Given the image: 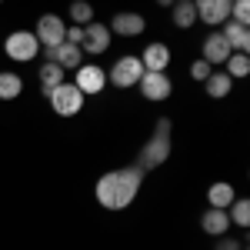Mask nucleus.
Instances as JSON below:
<instances>
[{
	"mask_svg": "<svg viewBox=\"0 0 250 250\" xmlns=\"http://www.w3.org/2000/svg\"><path fill=\"white\" fill-rule=\"evenodd\" d=\"M230 20L247 23V20H250V0H233V3H230Z\"/></svg>",
	"mask_w": 250,
	"mask_h": 250,
	"instance_id": "26",
	"label": "nucleus"
},
{
	"mask_svg": "<svg viewBox=\"0 0 250 250\" xmlns=\"http://www.w3.org/2000/svg\"><path fill=\"white\" fill-rule=\"evenodd\" d=\"M140 187H144V170L137 164H130V167H117V170L100 173L97 187H94V197L104 210L117 213V210H127L134 204Z\"/></svg>",
	"mask_w": 250,
	"mask_h": 250,
	"instance_id": "1",
	"label": "nucleus"
},
{
	"mask_svg": "<svg viewBox=\"0 0 250 250\" xmlns=\"http://www.w3.org/2000/svg\"><path fill=\"white\" fill-rule=\"evenodd\" d=\"M63 30H67V20L60 14H40L34 37L40 40V47H57V43H63Z\"/></svg>",
	"mask_w": 250,
	"mask_h": 250,
	"instance_id": "9",
	"label": "nucleus"
},
{
	"mask_svg": "<svg viewBox=\"0 0 250 250\" xmlns=\"http://www.w3.org/2000/svg\"><path fill=\"white\" fill-rule=\"evenodd\" d=\"M3 54L17 63H30L40 57V40L34 37V30H14L3 40Z\"/></svg>",
	"mask_w": 250,
	"mask_h": 250,
	"instance_id": "5",
	"label": "nucleus"
},
{
	"mask_svg": "<svg viewBox=\"0 0 250 250\" xmlns=\"http://www.w3.org/2000/svg\"><path fill=\"white\" fill-rule=\"evenodd\" d=\"M0 3H3V0H0Z\"/></svg>",
	"mask_w": 250,
	"mask_h": 250,
	"instance_id": "30",
	"label": "nucleus"
},
{
	"mask_svg": "<svg viewBox=\"0 0 250 250\" xmlns=\"http://www.w3.org/2000/svg\"><path fill=\"white\" fill-rule=\"evenodd\" d=\"M70 23H77V27H87L90 20H94V7H90V0H70Z\"/></svg>",
	"mask_w": 250,
	"mask_h": 250,
	"instance_id": "23",
	"label": "nucleus"
},
{
	"mask_svg": "<svg viewBox=\"0 0 250 250\" xmlns=\"http://www.w3.org/2000/svg\"><path fill=\"white\" fill-rule=\"evenodd\" d=\"M177 0H157V7H173Z\"/></svg>",
	"mask_w": 250,
	"mask_h": 250,
	"instance_id": "29",
	"label": "nucleus"
},
{
	"mask_svg": "<svg viewBox=\"0 0 250 250\" xmlns=\"http://www.w3.org/2000/svg\"><path fill=\"white\" fill-rule=\"evenodd\" d=\"M170 47L167 43H160V40H154V43H147L144 47V54H140V63H144V70H167L170 67Z\"/></svg>",
	"mask_w": 250,
	"mask_h": 250,
	"instance_id": "15",
	"label": "nucleus"
},
{
	"mask_svg": "<svg viewBox=\"0 0 250 250\" xmlns=\"http://www.w3.org/2000/svg\"><path fill=\"white\" fill-rule=\"evenodd\" d=\"M74 83L80 87L83 97H97V94H104V87H107V70L97 67V63H80L74 70Z\"/></svg>",
	"mask_w": 250,
	"mask_h": 250,
	"instance_id": "8",
	"label": "nucleus"
},
{
	"mask_svg": "<svg viewBox=\"0 0 250 250\" xmlns=\"http://www.w3.org/2000/svg\"><path fill=\"white\" fill-rule=\"evenodd\" d=\"M23 94V77L17 70H0V100H17Z\"/></svg>",
	"mask_w": 250,
	"mask_h": 250,
	"instance_id": "21",
	"label": "nucleus"
},
{
	"mask_svg": "<svg viewBox=\"0 0 250 250\" xmlns=\"http://www.w3.org/2000/svg\"><path fill=\"white\" fill-rule=\"evenodd\" d=\"M224 67H227L230 80H244V77L250 74V57H247V54H237V50H233L230 57H227V63H224Z\"/></svg>",
	"mask_w": 250,
	"mask_h": 250,
	"instance_id": "24",
	"label": "nucleus"
},
{
	"mask_svg": "<svg viewBox=\"0 0 250 250\" xmlns=\"http://www.w3.org/2000/svg\"><path fill=\"white\" fill-rule=\"evenodd\" d=\"M110 40H114L110 27H107V23H100V20H90V23L83 27L80 50H83V54H94V57H100V54H107V50H110Z\"/></svg>",
	"mask_w": 250,
	"mask_h": 250,
	"instance_id": "7",
	"label": "nucleus"
},
{
	"mask_svg": "<svg viewBox=\"0 0 250 250\" xmlns=\"http://www.w3.org/2000/svg\"><path fill=\"white\" fill-rule=\"evenodd\" d=\"M233 197H237V190H233L230 180H217V184L207 187V204H210V207H224V210H227L233 204Z\"/></svg>",
	"mask_w": 250,
	"mask_h": 250,
	"instance_id": "18",
	"label": "nucleus"
},
{
	"mask_svg": "<svg viewBox=\"0 0 250 250\" xmlns=\"http://www.w3.org/2000/svg\"><path fill=\"white\" fill-rule=\"evenodd\" d=\"M220 34L227 37V43H230V50H237V54H247V50H250V30H247V23H237V20H227Z\"/></svg>",
	"mask_w": 250,
	"mask_h": 250,
	"instance_id": "16",
	"label": "nucleus"
},
{
	"mask_svg": "<svg viewBox=\"0 0 250 250\" xmlns=\"http://www.w3.org/2000/svg\"><path fill=\"white\" fill-rule=\"evenodd\" d=\"M170 17H173V27L190 30L193 23H197V7H193V0H177L170 7Z\"/></svg>",
	"mask_w": 250,
	"mask_h": 250,
	"instance_id": "20",
	"label": "nucleus"
},
{
	"mask_svg": "<svg viewBox=\"0 0 250 250\" xmlns=\"http://www.w3.org/2000/svg\"><path fill=\"white\" fill-rule=\"evenodd\" d=\"M230 54H233V50H230V43H227V37H224L220 30L207 34V40H204V60H207L210 67H224Z\"/></svg>",
	"mask_w": 250,
	"mask_h": 250,
	"instance_id": "13",
	"label": "nucleus"
},
{
	"mask_svg": "<svg viewBox=\"0 0 250 250\" xmlns=\"http://www.w3.org/2000/svg\"><path fill=\"white\" fill-rule=\"evenodd\" d=\"M47 100H50V110L57 117H77L83 110V104H87V97L80 94V87L74 80H63L60 87H54L47 94Z\"/></svg>",
	"mask_w": 250,
	"mask_h": 250,
	"instance_id": "3",
	"label": "nucleus"
},
{
	"mask_svg": "<svg viewBox=\"0 0 250 250\" xmlns=\"http://www.w3.org/2000/svg\"><path fill=\"white\" fill-rule=\"evenodd\" d=\"M137 90H140V97L144 100H150V104H160V100H167V97L173 94V80L160 70H144L140 74V80H137Z\"/></svg>",
	"mask_w": 250,
	"mask_h": 250,
	"instance_id": "6",
	"label": "nucleus"
},
{
	"mask_svg": "<svg viewBox=\"0 0 250 250\" xmlns=\"http://www.w3.org/2000/svg\"><path fill=\"white\" fill-rule=\"evenodd\" d=\"M63 40H67V43H77V47H80V40H83V27H77V23H67Z\"/></svg>",
	"mask_w": 250,
	"mask_h": 250,
	"instance_id": "27",
	"label": "nucleus"
},
{
	"mask_svg": "<svg viewBox=\"0 0 250 250\" xmlns=\"http://www.w3.org/2000/svg\"><path fill=\"white\" fill-rule=\"evenodd\" d=\"M204 90H207L210 100H224V97H230V90H233L230 74H227V70H224V74H210V77L204 80Z\"/></svg>",
	"mask_w": 250,
	"mask_h": 250,
	"instance_id": "19",
	"label": "nucleus"
},
{
	"mask_svg": "<svg viewBox=\"0 0 250 250\" xmlns=\"http://www.w3.org/2000/svg\"><path fill=\"white\" fill-rule=\"evenodd\" d=\"M140 74H144L140 57H137V54H124V57H117L114 67L107 70V83L117 87V90H130V87H137Z\"/></svg>",
	"mask_w": 250,
	"mask_h": 250,
	"instance_id": "4",
	"label": "nucleus"
},
{
	"mask_svg": "<svg viewBox=\"0 0 250 250\" xmlns=\"http://www.w3.org/2000/svg\"><path fill=\"white\" fill-rule=\"evenodd\" d=\"M197 20H204L207 27H224L230 20V0H193Z\"/></svg>",
	"mask_w": 250,
	"mask_h": 250,
	"instance_id": "12",
	"label": "nucleus"
},
{
	"mask_svg": "<svg viewBox=\"0 0 250 250\" xmlns=\"http://www.w3.org/2000/svg\"><path fill=\"white\" fill-rule=\"evenodd\" d=\"M230 224H237L240 230H247L250 227V200L247 197H233V204H230Z\"/></svg>",
	"mask_w": 250,
	"mask_h": 250,
	"instance_id": "22",
	"label": "nucleus"
},
{
	"mask_svg": "<svg viewBox=\"0 0 250 250\" xmlns=\"http://www.w3.org/2000/svg\"><path fill=\"white\" fill-rule=\"evenodd\" d=\"M213 250H244V244H240L237 237H227V233H224V237H217V247Z\"/></svg>",
	"mask_w": 250,
	"mask_h": 250,
	"instance_id": "28",
	"label": "nucleus"
},
{
	"mask_svg": "<svg viewBox=\"0 0 250 250\" xmlns=\"http://www.w3.org/2000/svg\"><path fill=\"white\" fill-rule=\"evenodd\" d=\"M200 230L207 233V237H224V233L230 230V213L224 210V207H207V210L200 213Z\"/></svg>",
	"mask_w": 250,
	"mask_h": 250,
	"instance_id": "14",
	"label": "nucleus"
},
{
	"mask_svg": "<svg viewBox=\"0 0 250 250\" xmlns=\"http://www.w3.org/2000/svg\"><path fill=\"white\" fill-rule=\"evenodd\" d=\"M37 80H40V90H43V94H50L54 87H60V83L67 80V70H63L60 63H50V60H43V67L37 70Z\"/></svg>",
	"mask_w": 250,
	"mask_h": 250,
	"instance_id": "17",
	"label": "nucleus"
},
{
	"mask_svg": "<svg viewBox=\"0 0 250 250\" xmlns=\"http://www.w3.org/2000/svg\"><path fill=\"white\" fill-rule=\"evenodd\" d=\"M230 3H233V0H230Z\"/></svg>",
	"mask_w": 250,
	"mask_h": 250,
	"instance_id": "31",
	"label": "nucleus"
},
{
	"mask_svg": "<svg viewBox=\"0 0 250 250\" xmlns=\"http://www.w3.org/2000/svg\"><path fill=\"white\" fill-rule=\"evenodd\" d=\"M210 74H213V67H210V63H207L204 57L190 63V80H197V83H204V80L210 77Z\"/></svg>",
	"mask_w": 250,
	"mask_h": 250,
	"instance_id": "25",
	"label": "nucleus"
},
{
	"mask_svg": "<svg viewBox=\"0 0 250 250\" xmlns=\"http://www.w3.org/2000/svg\"><path fill=\"white\" fill-rule=\"evenodd\" d=\"M43 50V60H50V63H60L67 74H74L80 63H83V50H80L77 43H57V47H40Z\"/></svg>",
	"mask_w": 250,
	"mask_h": 250,
	"instance_id": "10",
	"label": "nucleus"
},
{
	"mask_svg": "<svg viewBox=\"0 0 250 250\" xmlns=\"http://www.w3.org/2000/svg\"><path fill=\"white\" fill-rule=\"evenodd\" d=\"M107 27H110V34L130 40V37H140L147 30V20H144V14H137V10H120V14H114V20Z\"/></svg>",
	"mask_w": 250,
	"mask_h": 250,
	"instance_id": "11",
	"label": "nucleus"
},
{
	"mask_svg": "<svg viewBox=\"0 0 250 250\" xmlns=\"http://www.w3.org/2000/svg\"><path fill=\"white\" fill-rule=\"evenodd\" d=\"M170 130H173V120H170V117H157L154 134H150V140L140 147V157H137V167H140L144 173L164 167V164H167V157L173 154Z\"/></svg>",
	"mask_w": 250,
	"mask_h": 250,
	"instance_id": "2",
	"label": "nucleus"
}]
</instances>
